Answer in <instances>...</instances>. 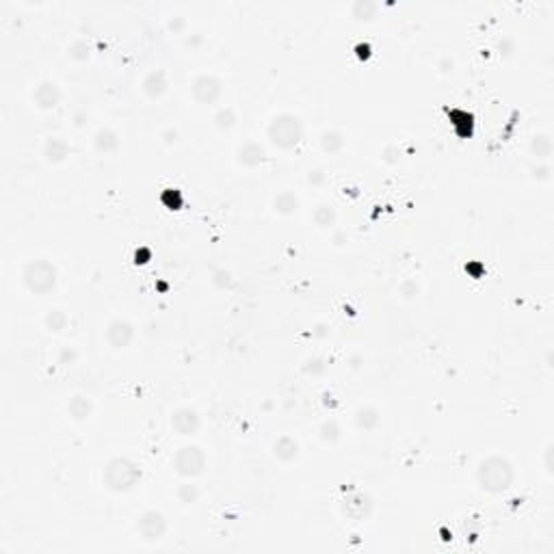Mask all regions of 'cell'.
Instances as JSON below:
<instances>
[{
    "instance_id": "cell-37",
    "label": "cell",
    "mask_w": 554,
    "mask_h": 554,
    "mask_svg": "<svg viewBox=\"0 0 554 554\" xmlns=\"http://www.w3.org/2000/svg\"><path fill=\"white\" fill-rule=\"evenodd\" d=\"M158 138H160V143H163L165 148H178L182 134H180V130H178V126H165V128H160Z\"/></svg>"
},
{
    "instance_id": "cell-24",
    "label": "cell",
    "mask_w": 554,
    "mask_h": 554,
    "mask_svg": "<svg viewBox=\"0 0 554 554\" xmlns=\"http://www.w3.org/2000/svg\"><path fill=\"white\" fill-rule=\"evenodd\" d=\"M349 13L355 22L370 24L379 16V5L375 3V0H353V3L349 5Z\"/></svg>"
},
{
    "instance_id": "cell-31",
    "label": "cell",
    "mask_w": 554,
    "mask_h": 554,
    "mask_svg": "<svg viewBox=\"0 0 554 554\" xmlns=\"http://www.w3.org/2000/svg\"><path fill=\"white\" fill-rule=\"evenodd\" d=\"M327 368H329V360L325 355H319V353L307 355L301 364V372L307 375V377H323L327 372Z\"/></svg>"
},
{
    "instance_id": "cell-39",
    "label": "cell",
    "mask_w": 554,
    "mask_h": 554,
    "mask_svg": "<svg viewBox=\"0 0 554 554\" xmlns=\"http://www.w3.org/2000/svg\"><path fill=\"white\" fill-rule=\"evenodd\" d=\"M349 242H351V236H349V232H346L344 228H334V230H331V245H334L336 249L349 247Z\"/></svg>"
},
{
    "instance_id": "cell-18",
    "label": "cell",
    "mask_w": 554,
    "mask_h": 554,
    "mask_svg": "<svg viewBox=\"0 0 554 554\" xmlns=\"http://www.w3.org/2000/svg\"><path fill=\"white\" fill-rule=\"evenodd\" d=\"M91 148L95 154H102V156L115 154L122 148V134L111 126H100L91 134Z\"/></svg>"
},
{
    "instance_id": "cell-44",
    "label": "cell",
    "mask_w": 554,
    "mask_h": 554,
    "mask_svg": "<svg viewBox=\"0 0 554 554\" xmlns=\"http://www.w3.org/2000/svg\"><path fill=\"white\" fill-rule=\"evenodd\" d=\"M349 362H351V368H353V370H358V368H362V364H364V358H362L360 353H355V355H351V360H349Z\"/></svg>"
},
{
    "instance_id": "cell-5",
    "label": "cell",
    "mask_w": 554,
    "mask_h": 554,
    "mask_svg": "<svg viewBox=\"0 0 554 554\" xmlns=\"http://www.w3.org/2000/svg\"><path fill=\"white\" fill-rule=\"evenodd\" d=\"M206 468H208V455L199 444L187 442L173 450L171 470L180 478H199L206 472Z\"/></svg>"
},
{
    "instance_id": "cell-43",
    "label": "cell",
    "mask_w": 554,
    "mask_h": 554,
    "mask_svg": "<svg viewBox=\"0 0 554 554\" xmlns=\"http://www.w3.org/2000/svg\"><path fill=\"white\" fill-rule=\"evenodd\" d=\"M201 42H204V37H201L199 33H187V35H184V46H187V48H195V46H199Z\"/></svg>"
},
{
    "instance_id": "cell-9",
    "label": "cell",
    "mask_w": 554,
    "mask_h": 554,
    "mask_svg": "<svg viewBox=\"0 0 554 554\" xmlns=\"http://www.w3.org/2000/svg\"><path fill=\"white\" fill-rule=\"evenodd\" d=\"M134 336H136V327L130 319L126 317H113L107 327H104V340H107L109 349L113 353H122L126 351L128 346L134 342Z\"/></svg>"
},
{
    "instance_id": "cell-38",
    "label": "cell",
    "mask_w": 554,
    "mask_h": 554,
    "mask_svg": "<svg viewBox=\"0 0 554 554\" xmlns=\"http://www.w3.org/2000/svg\"><path fill=\"white\" fill-rule=\"evenodd\" d=\"M435 69L437 72L442 74V76H450L457 69V61H455V57L453 54H448V52H444V54H440L437 57V61H435Z\"/></svg>"
},
{
    "instance_id": "cell-1",
    "label": "cell",
    "mask_w": 554,
    "mask_h": 554,
    "mask_svg": "<svg viewBox=\"0 0 554 554\" xmlns=\"http://www.w3.org/2000/svg\"><path fill=\"white\" fill-rule=\"evenodd\" d=\"M515 464L502 453H490L474 466V485L476 490L488 496H500L509 492L515 483Z\"/></svg>"
},
{
    "instance_id": "cell-26",
    "label": "cell",
    "mask_w": 554,
    "mask_h": 554,
    "mask_svg": "<svg viewBox=\"0 0 554 554\" xmlns=\"http://www.w3.org/2000/svg\"><path fill=\"white\" fill-rule=\"evenodd\" d=\"M93 54V46L87 37H74L65 46V57L72 63H87Z\"/></svg>"
},
{
    "instance_id": "cell-2",
    "label": "cell",
    "mask_w": 554,
    "mask_h": 554,
    "mask_svg": "<svg viewBox=\"0 0 554 554\" xmlns=\"http://www.w3.org/2000/svg\"><path fill=\"white\" fill-rule=\"evenodd\" d=\"M100 481L111 494H130L143 481V466L128 455H113L102 464Z\"/></svg>"
},
{
    "instance_id": "cell-16",
    "label": "cell",
    "mask_w": 554,
    "mask_h": 554,
    "mask_svg": "<svg viewBox=\"0 0 554 554\" xmlns=\"http://www.w3.org/2000/svg\"><path fill=\"white\" fill-rule=\"evenodd\" d=\"M69 154H72V146L67 143V138L61 136V134H48L44 136V141H42V158L46 165H63Z\"/></svg>"
},
{
    "instance_id": "cell-11",
    "label": "cell",
    "mask_w": 554,
    "mask_h": 554,
    "mask_svg": "<svg viewBox=\"0 0 554 554\" xmlns=\"http://www.w3.org/2000/svg\"><path fill=\"white\" fill-rule=\"evenodd\" d=\"M63 100V89L54 78H40L30 89V102L37 111H54Z\"/></svg>"
},
{
    "instance_id": "cell-22",
    "label": "cell",
    "mask_w": 554,
    "mask_h": 554,
    "mask_svg": "<svg viewBox=\"0 0 554 554\" xmlns=\"http://www.w3.org/2000/svg\"><path fill=\"white\" fill-rule=\"evenodd\" d=\"M310 219L319 230H334L338 223V208L329 201H317L310 213Z\"/></svg>"
},
{
    "instance_id": "cell-7",
    "label": "cell",
    "mask_w": 554,
    "mask_h": 554,
    "mask_svg": "<svg viewBox=\"0 0 554 554\" xmlns=\"http://www.w3.org/2000/svg\"><path fill=\"white\" fill-rule=\"evenodd\" d=\"M338 511L346 522H366L375 511V498L362 488H349L340 496Z\"/></svg>"
},
{
    "instance_id": "cell-34",
    "label": "cell",
    "mask_w": 554,
    "mask_h": 554,
    "mask_svg": "<svg viewBox=\"0 0 554 554\" xmlns=\"http://www.w3.org/2000/svg\"><path fill=\"white\" fill-rule=\"evenodd\" d=\"M165 28L171 35H182V37H184L187 30H189V18L184 13H169L165 18Z\"/></svg>"
},
{
    "instance_id": "cell-28",
    "label": "cell",
    "mask_w": 554,
    "mask_h": 554,
    "mask_svg": "<svg viewBox=\"0 0 554 554\" xmlns=\"http://www.w3.org/2000/svg\"><path fill=\"white\" fill-rule=\"evenodd\" d=\"M208 280H211V286L219 293H228L236 286V275L228 266H215L211 271V277H208Z\"/></svg>"
},
{
    "instance_id": "cell-45",
    "label": "cell",
    "mask_w": 554,
    "mask_h": 554,
    "mask_svg": "<svg viewBox=\"0 0 554 554\" xmlns=\"http://www.w3.org/2000/svg\"><path fill=\"white\" fill-rule=\"evenodd\" d=\"M317 329H319V331H314V336H321V338H323V336H327V334H329V331L325 329V325H317Z\"/></svg>"
},
{
    "instance_id": "cell-42",
    "label": "cell",
    "mask_w": 554,
    "mask_h": 554,
    "mask_svg": "<svg viewBox=\"0 0 554 554\" xmlns=\"http://www.w3.org/2000/svg\"><path fill=\"white\" fill-rule=\"evenodd\" d=\"M496 50H498V54H500L502 59L513 57V52H515V40H513V37H502V40L498 42Z\"/></svg>"
},
{
    "instance_id": "cell-40",
    "label": "cell",
    "mask_w": 554,
    "mask_h": 554,
    "mask_svg": "<svg viewBox=\"0 0 554 554\" xmlns=\"http://www.w3.org/2000/svg\"><path fill=\"white\" fill-rule=\"evenodd\" d=\"M541 461H543V470H546V474L552 476V474H554V442H548V444H546Z\"/></svg>"
},
{
    "instance_id": "cell-27",
    "label": "cell",
    "mask_w": 554,
    "mask_h": 554,
    "mask_svg": "<svg viewBox=\"0 0 554 554\" xmlns=\"http://www.w3.org/2000/svg\"><path fill=\"white\" fill-rule=\"evenodd\" d=\"M317 435L323 444L327 446H336L340 440H342V425L331 418V416H327V418H323L317 427Z\"/></svg>"
},
{
    "instance_id": "cell-41",
    "label": "cell",
    "mask_w": 554,
    "mask_h": 554,
    "mask_svg": "<svg viewBox=\"0 0 554 554\" xmlns=\"http://www.w3.org/2000/svg\"><path fill=\"white\" fill-rule=\"evenodd\" d=\"M69 122H72V126H74L76 130H83V128H87V124L91 122V113H89L87 109H76V111L72 113V117H69Z\"/></svg>"
},
{
    "instance_id": "cell-14",
    "label": "cell",
    "mask_w": 554,
    "mask_h": 554,
    "mask_svg": "<svg viewBox=\"0 0 554 554\" xmlns=\"http://www.w3.org/2000/svg\"><path fill=\"white\" fill-rule=\"evenodd\" d=\"M138 89H141L146 100L158 102L169 91V74L160 67H152L141 76V81H138Z\"/></svg>"
},
{
    "instance_id": "cell-13",
    "label": "cell",
    "mask_w": 554,
    "mask_h": 554,
    "mask_svg": "<svg viewBox=\"0 0 554 554\" xmlns=\"http://www.w3.org/2000/svg\"><path fill=\"white\" fill-rule=\"evenodd\" d=\"M266 146L256 141V138H247L236 146L234 150V160L238 167L242 169H258L264 160H266Z\"/></svg>"
},
{
    "instance_id": "cell-30",
    "label": "cell",
    "mask_w": 554,
    "mask_h": 554,
    "mask_svg": "<svg viewBox=\"0 0 554 554\" xmlns=\"http://www.w3.org/2000/svg\"><path fill=\"white\" fill-rule=\"evenodd\" d=\"M396 295L403 299V301H416L420 295H423V284L418 277H403L396 286Z\"/></svg>"
},
{
    "instance_id": "cell-6",
    "label": "cell",
    "mask_w": 554,
    "mask_h": 554,
    "mask_svg": "<svg viewBox=\"0 0 554 554\" xmlns=\"http://www.w3.org/2000/svg\"><path fill=\"white\" fill-rule=\"evenodd\" d=\"M134 535L146 546L160 543L169 533V519L160 509H143L132 522Z\"/></svg>"
},
{
    "instance_id": "cell-21",
    "label": "cell",
    "mask_w": 554,
    "mask_h": 554,
    "mask_svg": "<svg viewBox=\"0 0 554 554\" xmlns=\"http://www.w3.org/2000/svg\"><path fill=\"white\" fill-rule=\"evenodd\" d=\"M554 152V141L552 134L546 130H537L529 138V154L533 160H550Z\"/></svg>"
},
{
    "instance_id": "cell-12",
    "label": "cell",
    "mask_w": 554,
    "mask_h": 554,
    "mask_svg": "<svg viewBox=\"0 0 554 554\" xmlns=\"http://www.w3.org/2000/svg\"><path fill=\"white\" fill-rule=\"evenodd\" d=\"M269 453L277 464H284V466L295 464L301 457V442L290 433H280L277 437H273Z\"/></svg>"
},
{
    "instance_id": "cell-4",
    "label": "cell",
    "mask_w": 554,
    "mask_h": 554,
    "mask_svg": "<svg viewBox=\"0 0 554 554\" xmlns=\"http://www.w3.org/2000/svg\"><path fill=\"white\" fill-rule=\"evenodd\" d=\"M305 126L301 115L293 113V111H280L271 115V119L264 126V136L266 141L280 152H290L295 150L301 138H303Z\"/></svg>"
},
{
    "instance_id": "cell-36",
    "label": "cell",
    "mask_w": 554,
    "mask_h": 554,
    "mask_svg": "<svg viewBox=\"0 0 554 554\" xmlns=\"http://www.w3.org/2000/svg\"><path fill=\"white\" fill-rule=\"evenodd\" d=\"M78 358H81V353L74 344H63L57 351V364L59 366H72V364L78 362Z\"/></svg>"
},
{
    "instance_id": "cell-8",
    "label": "cell",
    "mask_w": 554,
    "mask_h": 554,
    "mask_svg": "<svg viewBox=\"0 0 554 554\" xmlns=\"http://www.w3.org/2000/svg\"><path fill=\"white\" fill-rule=\"evenodd\" d=\"M223 91H225L223 78L213 72H199L189 83V95L199 107H213V104L221 100Z\"/></svg>"
},
{
    "instance_id": "cell-35",
    "label": "cell",
    "mask_w": 554,
    "mask_h": 554,
    "mask_svg": "<svg viewBox=\"0 0 554 554\" xmlns=\"http://www.w3.org/2000/svg\"><path fill=\"white\" fill-rule=\"evenodd\" d=\"M305 184L312 187V189H321L327 184V169L323 165H317V167H310L305 171Z\"/></svg>"
},
{
    "instance_id": "cell-10",
    "label": "cell",
    "mask_w": 554,
    "mask_h": 554,
    "mask_svg": "<svg viewBox=\"0 0 554 554\" xmlns=\"http://www.w3.org/2000/svg\"><path fill=\"white\" fill-rule=\"evenodd\" d=\"M169 427L180 437H195L201 429V413L195 405H178L169 413Z\"/></svg>"
},
{
    "instance_id": "cell-29",
    "label": "cell",
    "mask_w": 554,
    "mask_h": 554,
    "mask_svg": "<svg viewBox=\"0 0 554 554\" xmlns=\"http://www.w3.org/2000/svg\"><path fill=\"white\" fill-rule=\"evenodd\" d=\"M236 124H238V113L234 107H230V104H223V107H219L213 113V126L219 132H230L236 128Z\"/></svg>"
},
{
    "instance_id": "cell-33",
    "label": "cell",
    "mask_w": 554,
    "mask_h": 554,
    "mask_svg": "<svg viewBox=\"0 0 554 554\" xmlns=\"http://www.w3.org/2000/svg\"><path fill=\"white\" fill-rule=\"evenodd\" d=\"M529 176H531V180H535V182H548L550 178H552V165H550V160H533L531 165H529Z\"/></svg>"
},
{
    "instance_id": "cell-17",
    "label": "cell",
    "mask_w": 554,
    "mask_h": 554,
    "mask_svg": "<svg viewBox=\"0 0 554 554\" xmlns=\"http://www.w3.org/2000/svg\"><path fill=\"white\" fill-rule=\"evenodd\" d=\"M95 411V401L85 394V392H74L69 394L65 401V416L72 423H87Z\"/></svg>"
},
{
    "instance_id": "cell-20",
    "label": "cell",
    "mask_w": 554,
    "mask_h": 554,
    "mask_svg": "<svg viewBox=\"0 0 554 554\" xmlns=\"http://www.w3.org/2000/svg\"><path fill=\"white\" fill-rule=\"evenodd\" d=\"M319 146H321V152L327 154V156H338L344 152L346 148V134L340 130V128H334V126H327L321 130L319 134Z\"/></svg>"
},
{
    "instance_id": "cell-23",
    "label": "cell",
    "mask_w": 554,
    "mask_h": 554,
    "mask_svg": "<svg viewBox=\"0 0 554 554\" xmlns=\"http://www.w3.org/2000/svg\"><path fill=\"white\" fill-rule=\"evenodd\" d=\"M69 325V314H67V310L63 307H48L44 312V317H42V327L52 334V336H59L67 329Z\"/></svg>"
},
{
    "instance_id": "cell-19",
    "label": "cell",
    "mask_w": 554,
    "mask_h": 554,
    "mask_svg": "<svg viewBox=\"0 0 554 554\" xmlns=\"http://www.w3.org/2000/svg\"><path fill=\"white\" fill-rule=\"evenodd\" d=\"M381 423H384V416H381V409L372 403H362L355 407L353 411V425L358 431L362 433H375Z\"/></svg>"
},
{
    "instance_id": "cell-15",
    "label": "cell",
    "mask_w": 554,
    "mask_h": 554,
    "mask_svg": "<svg viewBox=\"0 0 554 554\" xmlns=\"http://www.w3.org/2000/svg\"><path fill=\"white\" fill-rule=\"evenodd\" d=\"M301 195L295 193L293 189H280L271 195V213L280 219H288V217H295L299 211H301Z\"/></svg>"
},
{
    "instance_id": "cell-3",
    "label": "cell",
    "mask_w": 554,
    "mask_h": 554,
    "mask_svg": "<svg viewBox=\"0 0 554 554\" xmlns=\"http://www.w3.org/2000/svg\"><path fill=\"white\" fill-rule=\"evenodd\" d=\"M59 266L57 262L48 258H30L22 264L20 269V284L28 295L35 297H46L59 286Z\"/></svg>"
},
{
    "instance_id": "cell-32",
    "label": "cell",
    "mask_w": 554,
    "mask_h": 554,
    "mask_svg": "<svg viewBox=\"0 0 554 554\" xmlns=\"http://www.w3.org/2000/svg\"><path fill=\"white\" fill-rule=\"evenodd\" d=\"M403 156H405V152H403V148L399 143H386L384 148H381V152H379V158H381V163H384L386 167L401 165Z\"/></svg>"
},
{
    "instance_id": "cell-25",
    "label": "cell",
    "mask_w": 554,
    "mask_h": 554,
    "mask_svg": "<svg viewBox=\"0 0 554 554\" xmlns=\"http://www.w3.org/2000/svg\"><path fill=\"white\" fill-rule=\"evenodd\" d=\"M176 498L182 507H195L201 498V488L195 483V478H182L176 485Z\"/></svg>"
}]
</instances>
